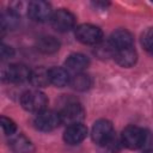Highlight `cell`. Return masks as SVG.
Returning <instances> with one entry per match:
<instances>
[{"mask_svg": "<svg viewBox=\"0 0 153 153\" xmlns=\"http://www.w3.org/2000/svg\"><path fill=\"white\" fill-rule=\"evenodd\" d=\"M147 131L137 126H128L123 129L121 135V142L129 149H139L147 142Z\"/></svg>", "mask_w": 153, "mask_h": 153, "instance_id": "1", "label": "cell"}, {"mask_svg": "<svg viewBox=\"0 0 153 153\" xmlns=\"http://www.w3.org/2000/svg\"><path fill=\"white\" fill-rule=\"evenodd\" d=\"M20 104L24 110L29 112L38 114L45 110L47 104H48V98L43 92L38 90H29L22 94Z\"/></svg>", "mask_w": 153, "mask_h": 153, "instance_id": "2", "label": "cell"}, {"mask_svg": "<svg viewBox=\"0 0 153 153\" xmlns=\"http://www.w3.org/2000/svg\"><path fill=\"white\" fill-rule=\"evenodd\" d=\"M31 71L23 63H11L1 69V79L8 84H22L29 80Z\"/></svg>", "mask_w": 153, "mask_h": 153, "instance_id": "3", "label": "cell"}, {"mask_svg": "<svg viewBox=\"0 0 153 153\" xmlns=\"http://www.w3.org/2000/svg\"><path fill=\"white\" fill-rule=\"evenodd\" d=\"M75 37L82 44L97 45L103 41V31L92 24H80L75 27Z\"/></svg>", "mask_w": 153, "mask_h": 153, "instance_id": "4", "label": "cell"}, {"mask_svg": "<svg viewBox=\"0 0 153 153\" xmlns=\"http://www.w3.org/2000/svg\"><path fill=\"white\" fill-rule=\"evenodd\" d=\"M61 124L60 114L54 110H43L36 114L33 118V126L39 131H51Z\"/></svg>", "mask_w": 153, "mask_h": 153, "instance_id": "5", "label": "cell"}, {"mask_svg": "<svg viewBox=\"0 0 153 153\" xmlns=\"http://www.w3.org/2000/svg\"><path fill=\"white\" fill-rule=\"evenodd\" d=\"M114 136H115V131H114L112 123L110 121L102 118L93 123L91 129V137L97 146H100L108 142Z\"/></svg>", "mask_w": 153, "mask_h": 153, "instance_id": "6", "label": "cell"}, {"mask_svg": "<svg viewBox=\"0 0 153 153\" xmlns=\"http://www.w3.org/2000/svg\"><path fill=\"white\" fill-rule=\"evenodd\" d=\"M59 114L61 117V124H66L67 127L81 123L85 118V110L82 105H80L76 102L67 103Z\"/></svg>", "mask_w": 153, "mask_h": 153, "instance_id": "7", "label": "cell"}, {"mask_svg": "<svg viewBox=\"0 0 153 153\" xmlns=\"http://www.w3.org/2000/svg\"><path fill=\"white\" fill-rule=\"evenodd\" d=\"M51 26L59 32H67L72 30L75 25V17L72 12L66 8H60L55 11L51 16Z\"/></svg>", "mask_w": 153, "mask_h": 153, "instance_id": "8", "label": "cell"}, {"mask_svg": "<svg viewBox=\"0 0 153 153\" xmlns=\"http://www.w3.org/2000/svg\"><path fill=\"white\" fill-rule=\"evenodd\" d=\"M26 11H27V16L32 20L38 22V23H44L47 20H50L51 16L54 13L50 4L45 2V1H39V0L29 2Z\"/></svg>", "mask_w": 153, "mask_h": 153, "instance_id": "9", "label": "cell"}, {"mask_svg": "<svg viewBox=\"0 0 153 153\" xmlns=\"http://www.w3.org/2000/svg\"><path fill=\"white\" fill-rule=\"evenodd\" d=\"M87 135V128L82 123L68 126L63 133V140L68 145H78L85 140Z\"/></svg>", "mask_w": 153, "mask_h": 153, "instance_id": "10", "label": "cell"}, {"mask_svg": "<svg viewBox=\"0 0 153 153\" xmlns=\"http://www.w3.org/2000/svg\"><path fill=\"white\" fill-rule=\"evenodd\" d=\"M109 42L111 43V45L114 47L115 50H118V49L133 47L134 38H133V35L128 30H126V29H118V30H115L110 35Z\"/></svg>", "mask_w": 153, "mask_h": 153, "instance_id": "11", "label": "cell"}, {"mask_svg": "<svg viewBox=\"0 0 153 153\" xmlns=\"http://www.w3.org/2000/svg\"><path fill=\"white\" fill-rule=\"evenodd\" d=\"M114 60L121 67L129 68V67H131V66H134L136 63V61H137V53L134 49V47H128V48L118 49V50H115V53H114Z\"/></svg>", "mask_w": 153, "mask_h": 153, "instance_id": "12", "label": "cell"}, {"mask_svg": "<svg viewBox=\"0 0 153 153\" xmlns=\"http://www.w3.org/2000/svg\"><path fill=\"white\" fill-rule=\"evenodd\" d=\"M8 146L14 153H32L33 152V145L31 141L23 134H14L10 136Z\"/></svg>", "mask_w": 153, "mask_h": 153, "instance_id": "13", "label": "cell"}, {"mask_svg": "<svg viewBox=\"0 0 153 153\" xmlns=\"http://www.w3.org/2000/svg\"><path fill=\"white\" fill-rule=\"evenodd\" d=\"M88 65H90V59L86 55L80 54V53L71 54L65 61L66 68L75 73H81L84 69L88 67Z\"/></svg>", "mask_w": 153, "mask_h": 153, "instance_id": "14", "label": "cell"}, {"mask_svg": "<svg viewBox=\"0 0 153 153\" xmlns=\"http://www.w3.org/2000/svg\"><path fill=\"white\" fill-rule=\"evenodd\" d=\"M49 78L50 84H53L56 87H65L69 85L72 76L69 75L67 68L63 67H53L49 69Z\"/></svg>", "mask_w": 153, "mask_h": 153, "instance_id": "15", "label": "cell"}, {"mask_svg": "<svg viewBox=\"0 0 153 153\" xmlns=\"http://www.w3.org/2000/svg\"><path fill=\"white\" fill-rule=\"evenodd\" d=\"M36 48L43 54H54L60 49V42L54 36H42L36 42Z\"/></svg>", "mask_w": 153, "mask_h": 153, "instance_id": "16", "label": "cell"}, {"mask_svg": "<svg viewBox=\"0 0 153 153\" xmlns=\"http://www.w3.org/2000/svg\"><path fill=\"white\" fill-rule=\"evenodd\" d=\"M29 81L32 86L35 87H45L50 84V78H49V69L44 67H37L31 71Z\"/></svg>", "mask_w": 153, "mask_h": 153, "instance_id": "17", "label": "cell"}, {"mask_svg": "<svg viewBox=\"0 0 153 153\" xmlns=\"http://www.w3.org/2000/svg\"><path fill=\"white\" fill-rule=\"evenodd\" d=\"M20 23V14L17 12L12 11L11 8L4 11L0 17V25L2 31H8V30H14Z\"/></svg>", "mask_w": 153, "mask_h": 153, "instance_id": "18", "label": "cell"}, {"mask_svg": "<svg viewBox=\"0 0 153 153\" xmlns=\"http://www.w3.org/2000/svg\"><path fill=\"white\" fill-rule=\"evenodd\" d=\"M69 85L72 86V88H74L76 91H87L92 86V79L90 75H87L82 72L76 73L74 76H72Z\"/></svg>", "mask_w": 153, "mask_h": 153, "instance_id": "19", "label": "cell"}, {"mask_svg": "<svg viewBox=\"0 0 153 153\" xmlns=\"http://www.w3.org/2000/svg\"><path fill=\"white\" fill-rule=\"evenodd\" d=\"M114 53L115 49L111 45V43L109 42V39L106 42H100L99 44L96 45L94 49V54L99 57V59H108V57H114Z\"/></svg>", "mask_w": 153, "mask_h": 153, "instance_id": "20", "label": "cell"}, {"mask_svg": "<svg viewBox=\"0 0 153 153\" xmlns=\"http://www.w3.org/2000/svg\"><path fill=\"white\" fill-rule=\"evenodd\" d=\"M121 140L115 135L108 142L98 146V148L100 153H118V151L121 149Z\"/></svg>", "mask_w": 153, "mask_h": 153, "instance_id": "21", "label": "cell"}, {"mask_svg": "<svg viewBox=\"0 0 153 153\" xmlns=\"http://www.w3.org/2000/svg\"><path fill=\"white\" fill-rule=\"evenodd\" d=\"M141 44L145 50L153 55V27H148L141 33Z\"/></svg>", "mask_w": 153, "mask_h": 153, "instance_id": "22", "label": "cell"}, {"mask_svg": "<svg viewBox=\"0 0 153 153\" xmlns=\"http://www.w3.org/2000/svg\"><path fill=\"white\" fill-rule=\"evenodd\" d=\"M0 124H1V128L4 130V134L7 136H12L17 133V124L13 120H11L6 116H1L0 117Z\"/></svg>", "mask_w": 153, "mask_h": 153, "instance_id": "23", "label": "cell"}, {"mask_svg": "<svg viewBox=\"0 0 153 153\" xmlns=\"http://www.w3.org/2000/svg\"><path fill=\"white\" fill-rule=\"evenodd\" d=\"M13 55H14V49L11 45L1 43V45H0V57H1V60L2 61L10 60L11 57H13Z\"/></svg>", "mask_w": 153, "mask_h": 153, "instance_id": "24", "label": "cell"}, {"mask_svg": "<svg viewBox=\"0 0 153 153\" xmlns=\"http://www.w3.org/2000/svg\"><path fill=\"white\" fill-rule=\"evenodd\" d=\"M143 153H153V149H148V151H145Z\"/></svg>", "mask_w": 153, "mask_h": 153, "instance_id": "25", "label": "cell"}]
</instances>
